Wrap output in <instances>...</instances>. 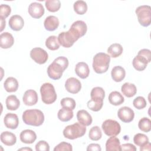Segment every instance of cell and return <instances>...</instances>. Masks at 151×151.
Listing matches in <instances>:
<instances>
[{"mask_svg": "<svg viewBox=\"0 0 151 151\" xmlns=\"http://www.w3.org/2000/svg\"><path fill=\"white\" fill-rule=\"evenodd\" d=\"M68 66V59L63 56L56 58L47 68V74L49 77L52 80L60 79L63 73Z\"/></svg>", "mask_w": 151, "mask_h": 151, "instance_id": "6da1fadb", "label": "cell"}, {"mask_svg": "<svg viewBox=\"0 0 151 151\" xmlns=\"http://www.w3.org/2000/svg\"><path fill=\"white\" fill-rule=\"evenodd\" d=\"M24 122L28 125L41 126L44 121L43 113L38 109H29L24 111L22 116Z\"/></svg>", "mask_w": 151, "mask_h": 151, "instance_id": "7a4b0ae2", "label": "cell"}, {"mask_svg": "<svg viewBox=\"0 0 151 151\" xmlns=\"http://www.w3.org/2000/svg\"><path fill=\"white\" fill-rule=\"evenodd\" d=\"M110 57L104 52H99L93 57V68L97 74L106 73L109 67Z\"/></svg>", "mask_w": 151, "mask_h": 151, "instance_id": "3957f363", "label": "cell"}, {"mask_svg": "<svg viewBox=\"0 0 151 151\" xmlns=\"http://www.w3.org/2000/svg\"><path fill=\"white\" fill-rule=\"evenodd\" d=\"M86 132V127L80 123H75L66 126L63 130V135L65 138L73 140L83 136Z\"/></svg>", "mask_w": 151, "mask_h": 151, "instance_id": "277c9868", "label": "cell"}, {"mask_svg": "<svg viewBox=\"0 0 151 151\" xmlns=\"http://www.w3.org/2000/svg\"><path fill=\"white\" fill-rule=\"evenodd\" d=\"M42 101L47 104H50L55 101L57 94L54 87L50 83H44L40 88Z\"/></svg>", "mask_w": 151, "mask_h": 151, "instance_id": "5b68a950", "label": "cell"}, {"mask_svg": "<svg viewBox=\"0 0 151 151\" xmlns=\"http://www.w3.org/2000/svg\"><path fill=\"white\" fill-rule=\"evenodd\" d=\"M139 24L145 27L150 25L151 22V8L149 5H141L135 11Z\"/></svg>", "mask_w": 151, "mask_h": 151, "instance_id": "8992f818", "label": "cell"}, {"mask_svg": "<svg viewBox=\"0 0 151 151\" xmlns=\"http://www.w3.org/2000/svg\"><path fill=\"white\" fill-rule=\"evenodd\" d=\"M102 129L104 133L108 136H116L121 130L120 124L114 120H106L102 124Z\"/></svg>", "mask_w": 151, "mask_h": 151, "instance_id": "52a82bcc", "label": "cell"}, {"mask_svg": "<svg viewBox=\"0 0 151 151\" xmlns=\"http://www.w3.org/2000/svg\"><path fill=\"white\" fill-rule=\"evenodd\" d=\"M87 30V27L85 22L78 20L73 22L69 29L70 32L78 40L80 37L84 36Z\"/></svg>", "mask_w": 151, "mask_h": 151, "instance_id": "ba28073f", "label": "cell"}, {"mask_svg": "<svg viewBox=\"0 0 151 151\" xmlns=\"http://www.w3.org/2000/svg\"><path fill=\"white\" fill-rule=\"evenodd\" d=\"M30 57L35 63L39 64L45 63L48 58V55L47 51L40 47L32 49L30 51Z\"/></svg>", "mask_w": 151, "mask_h": 151, "instance_id": "9c48e42d", "label": "cell"}, {"mask_svg": "<svg viewBox=\"0 0 151 151\" xmlns=\"http://www.w3.org/2000/svg\"><path fill=\"white\" fill-rule=\"evenodd\" d=\"M59 44L65 48L71 47L78 40L68 30L66 32H62L58 36Z\"/></svg>", "mask_w": 151, "mask_h": 151, "instance_id": "30bf717a", "label": "cell"}, {"mask_svg": "<svg viewBox=\"0 0 151 151\" xmlns=\"http://www.w3.org/2000/svg\"><path fill=\"white\" fill-rule=\"evenodd\" d=\"M118 117L124 123H130L134 117V111L130 107L124 106L120 108L117 111Z\"/></svg>", "mask_w": 151, "mask_h": 151, "instance_id": "8fae6325", "label": "cell"}, {"mask_svg": "<svg viewBox=\"0 0 151 151\" xmlns=\"http://www.w3.org/2000/svg\"><path fill=\"white\" fill-rule=\"evenodd\" d=\"M65 87L68 92L72 94H76L80 91L81 84L77 78L70 77L65 81Z\"/></svg>", "mask_w": 151, "mask_h": 151, "instance_id": "7c38bea8", "label": "cell"}, {"mask_svg": "<svg viewBox=\"0 0 151 151\" xmlns=\"http://www.w3.org/2000/svg\"><path fill=\"white\" fill-rule=\"evenodd\" d=\"M28 11L32 18L38 19L44 15L45 10L41 4L35 2L29 5Z\"/></svg>", "mask_w": 151, "mask_h": 151, "instance_id": "4fadbf2b", "label": "cell"}, {"mask_svg": "<svg viewBox=\"0 0 151 151\" xmlns=\"http://www.w3.org/2000/svg\"><path fill=\"white\" fill-rule=\"evenodd\" d=\"M38 97L37 92L32 89L27 90L22 97L24 104L29 106L35 104L38 101Z\"/></svg>", "mask_w": 151, "mask_h": 151, "instance_id": "5bb4252c", "label": "cell"}, {"mask_svg": "<svg viewBox=\"0 0 151 151\" xmlns=\"http://www.w3.org/2000/svg\"><path fill=\"white\" fill-rule=\"evenodd\" d=\"M4 122L5 126L11 129H15L18 126L19 120L17 114L14 113H7L4 118Z\"/></svg>", "mask_w": 151, "mask_h": 151, "instance_id": "9a60e30c", "label": "cell"}, {"mask_svg": "<svg viewBox=\"0 0 151 151\" xmlns=\"http://www.w3.org/2000/svg\"><path fill=\"white\" fill-rule=\"evenodd\" d=\"M24 25V21L20 15H14L9 19V26L14 31H20Z\"/></svg>", "mask_w": 151, "mask_h": 151, "instance_id": "2e32d148", "label": "cell"}, {"mask_svg": "<svg viewBox=\"0 0 151 151\" xmlns=\"http://www.w3.org/2000/svg\"><path fill=\"white\" fill-rule=\"evenodd\" d=\"M14 43L12 35L8 32H3L0 35V45L2 48L7 49L11 47Z\"/></svg>", "mask_w": 151, "mask_h": 151, "instance_id": "e0dca14e", "label": "cell"}, {"mask_svg": "<svg viewBox=\"0 0 151 151\" xmlns=\"http://www.w3.org/2000/svg\"><path fill=\"white\" fill-rule=\"evenodd\" d=\"M19 138L22 142L27 144H31L35 141L37 135L33 130L27 129L21 132Z\"/></svg>", "mask_w": 151, "mask_h": 151, "instance_id": "ac0fdd59", "label": "cell"}, {"mask_svg": "<svg viewBox=\"0 0 151 151\" xmlns=\"http://www.w3.org/2000/svg\"><path fill=\"white\" fill-rule=\"evenodd\" d=\"M76 74L82 79L87 78L90 74V69L88 65L84 62L78 63L75 68Z\"/></svg>", "mask_w": 151, "mask_h": 151, "instance_id": "d6986e66", "label": "cell"}, {"mask_svg": "<svg viewBox=\"0 0 151 151\" xmlns=\"http://www.w3.org/2000/svg\"><path fill=\"white\" fill-rule=\"evenodd\" d=\"M77 119L78 122L85 126H88L92 123L91 115L85 110H80L77 113Z\"/></svg>", "mask_w": 151, "mask_h": 151, "instance_id": "ffe728a7", "label": "cell"}, {"mask_svg": "<svg viewBox=\"0 0 151 151\" xmlns=\"http://www.w3.org/2000/svg\"><path fill=\"white\" fill-rule=\"evenodd\" d=\"M44 25L46 30L53 31L58 27L59 20L55 16L50 15L45 18L44 22Z\"/></svg>", "mask_w": 151, "mask_h": 151, "instance_id": "44dd1931", "label": "cell"}, {"mask_svg": "<svg viewBox=\"0 0 151 151\" xmlns=\"http://www.w3.org/2000/svg\"><path fill=\"white\" fill-rule=\"evenodd\" d=\"M112 79L116 82L122 81L125 77L126 71L124 68L120 65L114 67L111 72Z\"/></svg>", "mask_w": 151, "mask_h": 151, "instance_id": "7402d4cb", "label": "cell"}, {"mask_svg": "<svg viewBox=\"0 0 151 151\" xmlns=\"http://www.w3.org/2000/svg\"><path fill=\"white\" fill-rule=\"evenodd\" d=\"M1 141L2 143L6 146H12L14 145L17 142L16 136L8 131H5L2 132L0 136Z\"/></svg>", "mask_w": 151, "mask_h": 151, "instance_id": "603a6c76", "label": "cell"}, {"mask_svg": "<svg viewBox=\"0 0 151 151\" xmlns=\"http://www.w3.org/2000/svg\"><path fill=\"white\" fill-rule=\"evenodd\" d=\"M133 67L139 71L144 70L149 63L147 60L140 55H137L133 60Z\"/></svg>", "mask_w": 151, "mask_h": 151, "instance_id": "cb8c5ba5", "label": "cell"}, {"mask_svg": "<svg viewBox=\"0 0 151 151\" xmlns=\"http://www.w3.org/2000/svg\"><path fill=\"white\" fill-rule=\"evenodd\" d=\"M106 151H120L121 146L119 139L115 136H111L109 138L106 143Z\"/></svg>", "mask_w": 151, "mask_h": 151, "instance_id": "d4e9b609", "label": "cell"}, {"mask_svg": "<svg viewBox=\"0 0 151 151\" xmlns=\"http://www.w3.org/2000/svg\"><path fill=\"white\" fill-rule=\"evenodd\" d=\"M5 90L9 93L15 92L18 90V82L17 80L12 77H8L4 83Z\"/></svg>", "mask_w": 151, "mask_h": 151, "instance_id": "484cf974", "label": "cell"}, {"mask_svg": "<svg viewBox=\"0 0 151 151\" xmlns=\"http://www.w3.org/2000/svg\"><path fill=\"white\" fill-rule=\"evenodd\" d=\"M121 91L123 94L126 97H132L136 94L137 88L134 84L125 83L122 85L121 87Z\"/></svg>", "mask_w": 151, "mask_h": 151, "instance_id": "4316f807", "label": "cell"}, {"mask_svg": "<svg viewBox=\"0 0 151 151\" xmlns=\"http://www.w3.org/2000/svg\"><path fill=\"white\" fill-rule=\"evenodd\" d=\"M73 110L66 107H63L59 110L57 114L58 119L64 122L70 120L73 117Z\"/></svg>", "mask_w": 151, "mask_h": 151, "instance_id": "83f0119b", "label": "cell"}, {"mask_svg": "<svg viewBox=\"0 0 151 151\" xmlns=\"http://www.w3.org/2000/svg\"><path fill=\"white\" fill-rule=\"evenodd\" d=\"M5 103L7 109L9 110H16L20 106V101L15 95L8 96L6 99Z\"/></svg>", "mask_w": 151, "mask_h": 151, "instance_id": "f1b7e54d", "label": "cell"}, {"mask_svg": "<svg viewBox=\"0 0 151 151\" xmlns=\"http://www.w3.org/2000/svg\"><path fill=\"white\" fill-rule=\"evenodd\" d=\"M109 101L112 105L119 106L124 102V99L120 93L117 91H114L110 93L109 96Z\"/></svg>", "mask_w": 151, "mask_h": 151, "instance_id": "f546056e", "label": "cell"}, {"mask_svg": "<svg viewBox=\"0 0 151 151\" xmlns=\"http://www.w3.org/2000/svg\"><path fill=\"white\" fill-rule=\"evenodd\" d=\"M87 107L89 109L93 111H98L103 107V100L97 98H91L87 102Z\"/></svg>", "mask_w": 151, "mask_h": 151, "instance_id": "4dcf8cb0", "label": "cell"}, {"mask_svg": "<svg viewBox=\"0 0 151 151\" xmlns=\"http://www.w3.org/2000/svg\"><path fill=\"white\" fill-rule=\"evenodd\" d=\"M123 51L122 46L118 43H114L110 45L107 49V52L113 58H116L120 56Z\"/></svg>", "mask_w": 151, "mask_h": 151, "instance_id": "1f68e13d", "label": "cell"}, {"mask_svg": "<svg viewBox=\"0 0 151 151\" xmlns=\"http://www.w3.org/2000/svg\"><path fill=\"white\" fill-rule=\"evenodd\" d=\"M45 46L50 50H56L60 47V44L58 38L55 35H51L48 37L45 41Z\"/></svg>", "mask_w": 151, "mask_h": 151, "instance_id": "d6a6232c", "label": "cell"}, {"mask_svg": "<svg viewBox=\"0 0 151 151\" xmlns=\"http://www.w3.org/2000/svg\"><path fill=\"white\" fill-rule=\"evenodd\" d=\"M73 8L74 11L79 15L84 14L87 11V5L84 1H77L74 3Z\"/></svg>", "mask_w": 151, "mask_h": 151, "instance_id": "836d02e7", "label": "cell"}, {"mask_svg": "<svg viewBox=\"0 0 151 151\" xmlns=\"http://www.w3.org/2000/svg\"><path fill=\"white\" fill-rule=\"evenodd\" d=\"M45 7L50 12H54L59 10L61 6V2L59 0H47L45 2Z\"/></svg>", "mask_w": 151, "mask_h": 151, "instance_id": "e575fe53", "label": "cell"}, {"mask_svg": "<svg viewBox=\"0 0 151 151\" xmlns=\"http://www.w3.org/2000/svg\"><path fill=\"white\" fill-rule=\"evenodd\" d=\"M88 136L92 140L97 141L100 140L102 136V133L100 128L97 126L91 127L89 131Z\"/></svg>", "mask_w": 151, "mask_h": 151, "instance_id": "d590c367", "label": "cell"}, {"mask_svg": "<svg viewBox=\"0 0 151 151\" xmlns=\"http://www.w3.org/2000/svg\"><path fill=\"white\" fill-rule=\"evenodd\" d=\"M139 129L144 132H149L151 130V121L149 118H142L138 123Z\"/></svg>", "mask_w": 151, "mask_h": 151, "instance_id": "8d00e7d4", "label": "cell"}, {"mask_svg": "<svg viewBox=\"0 0 151 151\" xmlns=\"http://www.w3.org/2000/svg\"><path fill=\"white\" fill-rule=\"evenodd\" d=\"M133 142L138 146H142L149 142V138L146 135L142 133H137L133 137Z\"/></svg>", "mask_w": 151, "mask_h": 151, "instance_id": "74e56055", "label": "cell"}, {"mask_svg": "<svg viewBox=\"0 0 151 151\" xmlns=\"http://www.w3.org/2000/svg\"><path fill=\"white\" fill-rule=\"evenodd\" d=\"M91 98H97L104 100L105 97V91L103 88L100 87H94L90 93Z\"/></svg>", "mask_w": 151, "mask_h": 151, "instance_id": "f35d334b", "label": "cell"}, {"mask_svg": "<svg viewBox=\"0 0 151 151\" xmlns=\"http://www.w3.org/2000/svg\"><path fill=\"white\" fill-rule=\"evenodd\" d=\"M60 103L63 107L68 108L71 110H74L76 106L75 100L73 98L70 97H65L62 99Z\"/></svg>", "mask_w": 151, "mask_h": 151, "instance_id": "ab89813d", "label": "cell"}, {"mask_svg": "<svg viewBox=\"0 0 151 151\" xmlns=\"http://www.w3.org/2000/svg\"><path fill=\"white\" fill-rule=\"evenodd\" d=\"M133 104L135 108L139 110L144 109L147 103L145 99L142 96H138L135 98L133 101Z\"/></svg>", "mask_w": 151, "mask_h": 151, "instance_id": "60d3db41", "label": "cell"}, {"mask_svg": "<svg viewBox=\"0 0 151 151\" xmlns=\"http://www.w3.org/2000/svg\"><path fill=\"white\" fill-rule=\"evenodd\" d=\"M73 150V147L71 144L62 142L57 145L54 149V151H60V150H67V151H71Z\"/></svg>", "mask_w": 151, "mask_h": 151, "instance_id": "b9f144b4", "label": "cell"}, {"mask_svg": "<svg viewBox=\"0 0 151 151\" xmlns=\"http://www.w3.org/2000/svg\"><path fill=\"white\" fill-rule=\"evenodd\" d=\"M0 8H0L1 17L5 19L11 14V8L8 5H6V4H1Z\"/></svg>", "mask_w": 151, "mask_h": 151, "instance_id": "7bdbcfd3", "label": "cell"}, {"mask_svg": "<svg viewBox=\"0 0 151 151\" xmlns=\"http://www.w3.org/2000/svg\"><path fill=\"white\" fill-rule=\"evenodd\" d=\"M35 150L37 151H49L50 146L47 142L40 140L36 144Z\"/></svg>", "mask_w": 151, "mask_h": 151, "instance_id": "ee69618b", "label": "cell"}, {"mask_svg": "<svg viewBox=\"0 0 151 151\" xmlns=\"http://www.w3.org/2000/svg\"><path fill=\"white\" fill-rule=\"evenodd\" d=\"M150 50L149 49H142L140 50L137 54V55H140L144 57L147 61L148 63L150 62L151 60V55H150Z\"/></svg>", "mask_w": 151, "mask_h": 151, "instance_id": "f6af8a7d", "label": "cell"}, {"mask_svg": "<svg viewBox=\"0 0 151 151\" xmlns=\"http://www.w3.org/2000/svg\"><path fill=\"white\" fill-rule=\"evenodd\" d=\"M121 150H130V151H136V147L131 143H125L121 146Z\"/></svg>", "mask_w": 151, "mask_h": 151, "instance_id": "bcb514c9", "label": "cell"}, {"mask_svg": "<svg viewBox=\"0 0 151 151\" xmlns=\"http://www.w3.org/2000/svg\"><path fill=\"white\" fill-rule=\"evenodd\" d=\"M101 148L100 147V145L97 143H91L87 147V150L90 151V150H93V151H101Z\"/></svg>", "mask_w": 151, "mask_h": 151, "instance_id": "7dc6e473", "label": "cell"}, {"mask_svg": "<svg viewBox=\"0 0 151 151\" xmlns=\"http://www.w3.org/2000/svg\"><path fill=\"white\" fill-rule=\"evenodd\" d=\"M140 150H151V145L149 142H148L147 143H146V145L142 146H140Z\"/></svg>", "mask_w": 151, "mask_h": 151, "instance_id": "c3c4849f", "label": "cell"}, {"mask_svg": "<svg viewBox=\"0 0 151 151\" xmlns=\"http://www.w3.org/2000/svg\"><path fill=\"white\" fill-rule=\"evenodd\" d=\"M0 18H1V32H2L5 27V19L2 17H0Z\"/></svg>", "mask_w": 151, "mask_h": 151, "instance_id": "681fc988", "label": "cell"}, {"mask_svg": "<svg viewBox=\"0 0 151 151\" xmlns=\"http://www.w3.org/2000/svg\"><path fill=\"white\" fill-rule=\"evenodd\" d=\"M18 150H32V149L29 147H24V148H21L18 149Z\"/></svg>", "mask_w": 151, "mask_h": 151, "instance_id": "f907efd6", "label": "cell"}]
</instances>
